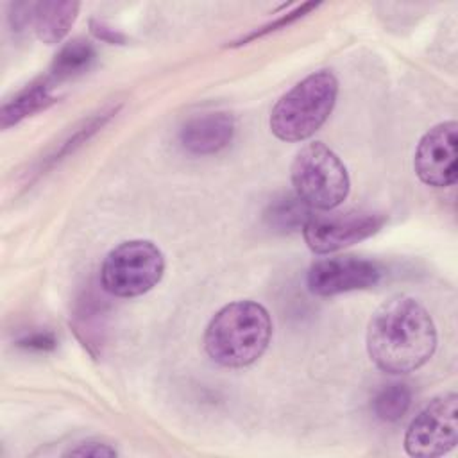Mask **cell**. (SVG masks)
<instances>
[{
	"label": "cell",
	"mask_w": 458,
	"mask_h": 458,
	"mask_svg": "<svg viewBox=\"0 0 458 458\" xmlns=\"http://www.w3.org/2000/svg\"><path fill=\"white\" fill-rule=\"evenodd\" d=\"M437 327L429 311L413 297L395 295L370 317L367 352L388 374H408L429 361L437 349Z\"/></svg>",
	"instance_id": "cell-1"
},
{
	"label": "cell",
	"mask_w": 458,
	"mask_h": 458,
	"mask_svg": "<svg viewBox=\"0 0 458 458\" xmlns=\"http://www.w3.org/2000/svg\"><path fill=\"white\" fill-rule=\"evenodd\" d=\"M272 320L265 306L254 301H234L220 308L204 333L208 356L229 369L252 365L268 347Z\"/></svg>",
	"instance_id": "cell-2"
},
{
	"label": "cell",
	"mask_w": 458,
	"mask_h": 458,
	"mask_svg": "<svg viewBox=\"0 0 458 458\" xmlns=\"http://www.w3.org/2000/svg\"><path fill=\"white\" fill-rule=\"evenodd\" d=\"M336 95L338 81L333 72L310 73L272 107L268 120L272 134L288 143L311 138L333 113Z\"/></svg>",
	"instance_id": "cell-3"
},
{
	"label": "cell",
	"mask_w": 458,
	"mask_h": 458,
	"mask_svg": "<svg viewBox=\"0 0 458 458\" xmlns=\"http://www.w3.org/2000/svg\"><path fill=\"white\" fill-rule=\"evenodd\" d=\"M295 195L310 208L331 211L340 206L351 190V179L342 159L322 141L301 147L290 168Z\"/></svg>",
	"instance_id": "cell-4"
},
{
	"label": "cell",
	"mask_w": 458,
	"mask_h": 458,
	"mask_svg": "<svg viewBox=\"0 0 458 458\" xmlns=\"http://www.w3.org/2000/svg\"><path fill=\"white\" fill-rule=\"evenodd\" d=\"M165 274V256L150 240H129L106 256L102 288L114 297H138L152 290Z\"/></svg>",
	"instance_id": "cell-5"
},
{
	"label": "cell",
	"mask_w": 458,
	"mask_h": 458,
	"mask_svg": "<svg viewBox=\"0 0 458 458\" xmlns=\"http://www.w3.org/2000/svg\"><path fill=\"white\" fill-rule=\"evenodd\" d=\"M458 442V395L435 397L408 426L404 451L415 458H437L453 451Z\"/></svg>",
	"instance_id": "cell-6"
},
{
	"label": "cell",
	"mask_w": 458,
	"mask_h": 458,
	"mask_svg": "<svg viewBox=\"0 0 458 458\" xmlns=\"http://www.w3.org/2000/svg\"><path fill=\"white\" fill-rule=\"evenodd\" d=\"M385 216L369 211L313 213L302 225V236L315 254H329L358 243L381 229Z\"/></svg>",
	"instance_id": "cell-7"
},
{
	"label": "cell",
	"mask_w": 458,
	"mask_h": 458,
	"mask_svg": "<svg viewBox=\"0 0 458 458\" xmlns=\"http://www.w3.org/2000/svg\"><path fill=\"white\" fill-rule=\"evenodd\" d=\"M381 267L370 259L336 256L315 261L306 276L308 290L318 297L365 290L379 283Z\"/></svg>",
	"instance_id": "cell-8"
},
{
	"label": "cell",
	"mask_w": 458,
	"mask_h": 458,
	"mask_svg": "<svg viewBox=\"0 0 458 458\" xmlns=\"http://www.w3.org/2000/svg\"><path fill=\"white\" fill-rule=\"evenodd\" d=\"M456 145L458 123L454 120L431 127L415 150L413 168L417 177L428 186H453L456 182Z\"/></svg>",
	"instance_id": "cell-9"
},
{
	"label": "cell",
	"mask_w": 458,
	"mask_h": 458,
	"mask_svg": "<svg viewBox=\"0 0 458 458\" xmlns=\"http://www.w3.org/2000/svg\"><path fill=\"white\" fill-rule=\"evenodd\" d=\"M234 134V118L229 113H202L190 118L181 132L179 140L184 150L195 156H209L225 148Z\"/></svg>",
	"instance_id": "cell-10"
},
{
	"label": "cell",
	"mask_w": 458,
	"mask_h": 458,
	"mask_svg": "<svg viewBox=\"0 0 458 458\" xmlns=\"http://www.w3.org/2000/svg\"><path fill=\"white\" fill-rule=\"evenodd\" d=\"M79 2H38L32 4V27L39 41L47 45L59 43L77 20Z\"/></svg>",
	"instance_id": "cell-11"
},
{
	"label": "cell",
	"mask_w": 458,
	"mask_h": 458,
	"mask_svg": "<svg viewBox=\"0 0 458 458\" xmlns=\"http://www.w3.org/2000/svg\"><path fill=\"white\" fill-rule=\"evenodd\" d=\"M52 102H55V97L52 95V84L48 81L30 84L23 91H20L11 102L4 104L0 111V125L7 129L20 120L48 107Z\"/></svg>",
	"instance_id": "cell-12"
},
{
	"label": "cell",
	"mask_w": 458,
	"mask_h": 458,
	"mask_svg": "<svg viewBox=\"0 0 458 458\" xmlns=\"http://www.w3.org/2000/svg\"><path fill=\"white\" fill-rule=\"evenodd\" d=\"M97 57L95 47L86 39H72L68 41L55 55L50 70V79L54 81H66L75 75L84 73L89 70Z\"/></svg>",
	"instance_id": "cell-13"
},
{
	"label": "cell",
	"mask_w": 458,
	"mask_h": 458,
	"mask_svg": "<svg viewBox=\"0 0 458 458\" xmlns=\"http://www.w3.org/2000/svg\"><path fill=\"white\" fill-rule=\"evenodd\" d=\"M411 404V390L404 383H388L372 399V410L385 422L401 420Z\"/></svg>",
	"instance_id": "cell-14"
},
{
	"label": "cell",
	"mask_w": 458,
	"mask_h": 458,
	"mask_svg": "<svg viewBox=\"0 0 458 458\" xmlns=\"http://www.w3.org/2000/svg\"><path fill=\"white\" fill-rule=\"evenodd\" d=\"M310 215L311 209L297 195H286L283 199H277V202L270 204L267 211V220L277 229H293L299 225L302 229Z\"/></svg>",
	"instance_id": "cell-15"
},
{
	"label": "cell",
	"mask_w": 458,
	"mask_h": 458,
	"mask_svg": "<svg viewBox=\"0 0 458 458\" xmlns=\"http://www.w3.org/2000/svg\"><path fill=\"white\" fill-rule=\"evenodd\" d=\"M66 456H93V458H104V456H116V449L104 442H82L77 447H72L64 453Z\"/></svg>",
	"instance_id": "cell-16"
},
{
	"label": "cell",
	"mask_w": 458,
	"mask_h": 458,
	"mask_svg": "<svg viewBox=\"0 0 458 458\" xmlns=\"http://www.w3.org/2000/svg\"><path fill=\"white\" fill-rule=\"evenodd\" d=\"M21 347H27V349H38V351H48V349H54L55 347V340L50 333H36V335H30L27 338H23L20 342Z\"/></svg>",
	"instance_id": "cell-17"
}]
</instances>
